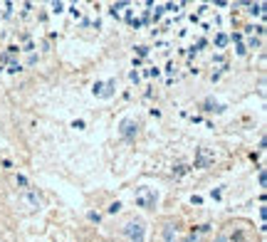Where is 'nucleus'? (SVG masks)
<instances>
[{
  "instance_id": "f257e3e1",
  "label": "nucleus",
  "mask_w": 267,
  "mask_h": 242,
  "mask_svg": "<svg viewBox=\"0 0 267 242\" xmlns=\"http://www.w3.org/2000/svg\"><path fill=\"white\" fill-rule=\"evenodd\" d=\"M121 232H124V237L129 242H146V223L141 218L126 220V225L121 227Z\"/></svg>"
},
{
  "instance_id": "f03ea898",
  "label": "nucleus",
  "mask_w": 267,
  "mask_h": 242,
  "mask_svg": "<svg viewBox=\"0 0 267 242\" xmlns=\"http://www.w3.org/2000/svg\"><path fill=\"white\" fill-rule=\"evenodd\" d=\"M134 200H136V205H139V208L153 210V208H156V203H158V193H156L153 188H149V186H141V188H136Z\"/></svg>"
},
{
  "instance_id": "7ed1b4c3",
  "label": "nucleus",
  "mask_w": 267,
  "mask_h": 242,
  "mask_svg": "<svg viewBox=\"0 0 267 242\" xmlns=\"http://www.w3.org/2000/svg\"><path fill=\"white\" fill-rule=\"evenodd\" d=\"M215 163V153L210 149H198L195 151V161H193V168H210Z\"/></svg>"
},
{
  "instance_id": "20e7f679",
  "label": "nucleus",
  "mask_w": 267,
  "mask_h": 242,
  "mask_svg": "<svg viewBox=\"0 0 267 242\" xmlns=\"http://www.w3.org/2000/svg\"><path fill=\"white\" fill-rule=\"evenodd\" d=\"M136 133H139V124H136L134 119H124V121L119 124V136H121V139L134 141V139H136Z\"/></svg>"
},
{
  "instance_id": "39448f33",
  "label": "nucleus",
  "mask_w": 267,
  "mask_h": 242,
  "mask_svg": "<svg viewBox=\"0 0 267 242\" xmlns=\"http://www.w3.org/2000/svg\"><path fill=\"white\" fill-rule=\"evenodd\" d=\"M22 200H25V205H27L30 210H40V208H42V198H40V193L35 188H25V190H22Z\"/></svg>"
},
{
  "instance_id": "423d86ee",
  "label": "nucleus",
  "mask_w": 267,
  "mask_h": 242,
  "mask_svg": "<svg viewBox=\"0 0 267 242\" xmlns=\"http://www.w3.org/2000/svg\"><path fill=\"white\" fill-rule=\"evenodd\" d=\"M161 237H163V242H178V225L173 220H166L161 227Z\"/></svg>"
},
{
  "instance_id": "0eeeda50",
  "label": "nucleus",
  "mask_w": 267,
  "mask_h": 242,
  "mask_svg": "<svg viewBox=\"0 0 267 242\" xmlns=\"http://www.w3.org/2000/svg\"><path fill=\"white\" fill-rule=\"evenodd\" d=\"M201 109H203V112H223L225 107H223V104H215V99H206V101L201 104Z\"/></svg>"
},
{
  "instance_id": "6e6552de",
  "label": "nucleus",
  "mask_w": 267,
  "mask_h": 242,
  "mask_svg": "<svg viewBox=\"0 0 267 242\" xmlns=\"http://www.w3.org/2000/svg\"><path fill=\"white\" fill-rule=\"evenodd\" d=\"M188 170H191L188 163H176V166H173V176H176V178H181V176H186Z\"/></svg>"
},
{
  "instance_id": "1a4fd4ad",
  "label": "nucleus",
  "mask_w": 267,
  "mask_h": 242,
  "mask_svg": "<svg viewBox=\"0 0 267 242\" xmlns=\"http://www.w3.org/2000/svg\"><path fill=\"white\" fill-rule=\"evenodd\" d=\"M114 89H116V82H114V79H109V82L104 84V89H102V96H104V99H109V96L114 94Z\"/></svg>"
},
{
  "instance_id": "9d476101",
  "label": "nucleus",
  "mask_w": 267,
  "mask_h": 242,
  "mask_svg": "<svg viewBox=\"0 0 267 242\" xmlns=\"http://www.w3.org/2000/svg\"><path fill=\"white\" fill-rule=\"evenodd\" d=\"M215 45H218V50H223V47L228 45V35H218V38H215Z\"/></svg>"
},
{
  "instance_id": "9b49d317",
  "label": "nucleus",
  "mask_w": 267,
  "mask_h": 242,
  "mask_svg": "<svg viewBox=\"0 0 267 242\" xmlns=\"http://www.w3.org/2000/svg\"><path fill=\"white\" fill-rule=\"evenodd\" d=\"M20 70H22V67H20L18 62H10V67H8V72H10V75H18Z\"/></svg>"
},
{
  "instance_id": "f8f14e48",
  "label": "nucleus",
  "mask_w": 267,
  "mask_h": 242,
  "mask_svg": "<svg viewBox=\"0 0 267 242\" xmlns=\"http://www.w3.org/2000/svg\"><path fill=\"white\" fill-rule=\"evenodd\" d=\"M183 242H201V235H198V232L193 230V232H191V235H188V237H186Z\"/></svg>"
},
{
  "instance_id": "ddd939ff",
  "label": "nucleus",
  "mask_w": 267,
  "mask_h": 242,
  "mask_svg": "<svg viewBox=\"0 0 267 242\" xmlns=\"http://www.w3.org/2000/svg\"><path fill=\"white\" fill-rule=\"evenodd\" d=\"M62 10H64V3H52V13H62Z\"/></svg>"
},
{
  "instance_id": "4468645a",
  "label": "nucleus",
  "mask_w": 267,
  "mask_h": 242,
  "mask_svg": "<svg viewBox=\"0 0 267 242\" xmlns=\"http://www.w3.org/2000/svg\"><path fill=\"white\" fill-rule=\"evenodd\" d=\"M15 181H18V186L27 188V178H25V176H20V173H18V178H15Z\"/></svg>"
},
{
  "instance_id": "2eb2a0df",
  "label": "nucleus",
  "mask_w": 267,
  "mask_h": 242,
  "mask_svg": "<svg viewBox=\"0 0 267 242\" xmlns=\"http://www.w3.org/2000/svg\"><path fill=\"white\" fill-rule=\"evenodd\" d=\"M119 210H121V203H119V200L109 205V213H119Z\"/></svg>"
},
{
  "instance_id": "dca6fc26",
  "label": "nucleus",
  "mask_w": 267,
  "mask_h": 242,
  "mask_svg": "<svg viewBox=\"0 0 267 242\" xmlns=\"http://www.w3.org/2000/svg\"><path fill=\"white\" fill-rule=\"evenodd\" d=\"M102 89H104V84H102V82H96V84H94V94H96V96H102Z\"/></svg>"
},
{
  "instance_id": "f3484780",
  "label": "nucleus",
  "mask_w": 267,
  "mask_h": 242,
  "mask_svg": "<svg viewBox=\"0 0 267 242\" xmlns=\"http://www.w3.org/2000/svg\"><path fill=\"white\" fill-rule=\"evenodd\" d=\"M89 220H92V223H99V220H102V215H99V213H89Z\"/></svg>"
},
{
  "instance_id": "a211bd4d",
  "label": "nucleus",
  "mask_w": 267,
  "mask_h": 242,
  "mask_svg": "<svg viewBox=\"0 0 267 242\" xmlns=\"http://www.w3.org/2000/svg\"><path fill=\"white\" fill-rule=\"evenodd\" d=\"M13 15V5L10 3H5V18H10Z\"/></svg>"
},
{
  "instance_id": "6ab92c4d",
  "label": "nucleus",
  "mask_w": 267,
  "mask_h": 242,
  "mask_svg": "<svg viewBox=\"0 0 267 242\" xmlns=\"http://www.w3.org/2000/svg\"><path fill=\"white\" fill-rule=\"evenodd\" d=\"M257 181H260V188H265V170H260V176H257Z\"/></svg>"
},
{
  "instance_id": "aec40b11",
  "label": "nucleus",
  "mask_w": 267,
  "mask_h": 242,
  "mask_svg": "<svg viewBox=\"0 0 267 242\" xmlns=\"http://www.w3.org/2000/svg\"><path fill=\"white\" fill-rule=\"evenodd\" d=\"M136 52H139V55L144 57V55H146V52H149V47H144V45H141V47H136Z\"/></svg>"
},
{
  "instance_id": "412c9836",
  "label": "nucleus",
  "mask_w": 267,
  "mask_h": 242,
  "mask_svg": "<svg viewBox=\"0 0 267 242\" xmlns=\"http://www.w3.org/2000/svg\"><path fill=\"white\" fill-rule=\"evenodd\" d=\"M213 242H230V240H228V237H225V235H218V237H215V240H213Z\"/></svg>"
}]
</instances>
